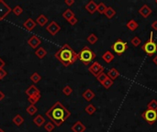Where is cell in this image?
I'll return each instance as SVG.
<instances>
[{
  "instance_id": "6da1fadb",
  "label": "cell",
  "mask_w": 157,
  "mask_h": 132,
  "mask_svg": "<svg viewBox=\"0 0 157 132\" xmlns=\"http://www.w3.org/2000/svg\"><path fill=\"white\" fill-rule=\"evenodd\" d=\"M45 116L54 124L55 127H61L63 123L70 118L71 112L60 101H56L51 108L46 111Z\"/></svg>"
},
{
  "instance_id": "7a4b0ae2",
  "label": "cell",
  "mask_w": 157,
  "mask_h": 132,
  "mask_svg": "<svg viewBox=\"0 0 157 132\" xmlns=\"http://www.w3.org/2000/svg\"><path fill=\"white\" fill-rule=\"evenodd\" d=\"M54 57L64 67H68L78 60V53L74 52L69 44L65 43L55 52Z\"/></svg>"
},
{
  "instance_id": "3957f363",
  "label": "cell",
  "mask_w": 157,
  "mask_h": 132,
  "mask_svg": "<svg viewBox=\"0 0 157 132\" xmlns=\"http://www.w3.org/2000/svg\"><path fill=\"white\" fill-rule=\"evenodd\" d=\"M96 53L88 46H85L78 53V60L85 65H89V63L96 58Z\"/></svg>"
},
{
  "instance_id": "277c9868",
  "label": "cell",
  "mask_w": 157,
  "mask_h": 132,
  "mask_svg": "<svg viewBox=\"0 0 157 132\" xmlns=\"http://www.w3.org/2000/svg\"><path fill=\"white\" fill-rule=\"evenodd\" d=\"M142 50L148 55V56H153L154 53L157 52V43L153 40V31L150 33V39L143 44Z\"/></svg>"
},
{
  "instance_id": "5b68a950",
  "label": "cell",
  "mask_w": 157,
  "mask_h": 132,
  "mask_svg": "<svg viewBox=\"0 0 157 132\" xmlns=\"http://www.w3.org/2000/svg\"><path fill=\"white\" fill-rule=\"evenodd\" d=\"M111 49L113 50V52L116 54L122 55L128 50V43L126 41H123L121 39H118L111 45Z\"/></svg>"
},
{
  "instance_id": "8992f818",
  "label": "cell",
  "mask_w": 157,
  "mask_h": 132,
  "mask_svg": "<svg viewBox=\"0 0 157 132\" xmlns=\"http://www.w3.org/2000/svg\"><path fill=\"white\" fill-rule=\"evenodd\" d=\"M142 118L149 124V125H153L157 121V111L146 109L142 113Z\"/></svg>"
},
{
  "instance_id": "52a82bcc",
  "label": "cell",
  "mask_w": 157,
  "mask_h": 132,
  "mask_svg": "<svg viewBox=\"0 0 157 132\" xmlns=\"http://www.w3.org/2000/svg\"><path fill=\"white\" fill-rule=\"evenodd\" d=\"M10 12H12V8L5 1L0 0V20H4L10 14Z\"/></svg>"
},
{
  "instance_id": "ba28073f",
  "label": "cell",
  "mask_w": 157,
  "mask_h": 132,
  "mask_svg": "<svg viewBox=\"0 0 157 132\" xmlns=\"http://www.w3.org/2000/svg\"><path fill=\"white\" fill-rule=\"evenodd\" d=\"M88 71L90 73H92L94 76L97 77L99 74L104 72V66H102L98 62H94L88 67Z\"/></svg>"
},
{
  "instance_id": "9c48e42d",
  "label": "cell",
  "mask_w": 157,
  "mask_h": 132,
  "mask_svg": "<svg viewBox=\"0 0 157 132\" xmlns=\"http://www.w3.org/2000/svg\"><path fill=\"white\" fill-rule=\"evenodd\" d=\"M46 30L48 33H50L52 36H55L58 32H59L61 30V27H60V25L58 24L56 21L53 20L50 22L48 25H47V27H46Z\"/></svg>"
},
{
  "instance_id": "30bf717a",
  "label": "cell",
  "mask_w": 157,
  "mask_h": 132,
  "mask_svg": "<svg viewBox=\"0 0 157 132\" xmlns=\"http://www.w3.org/2000/svg\"><path fill=\"white\" fill-rule=\"evenodd\" d=\"M138 12H139V14L140 16H143V19H147V18H149V16L152 15L153 10H152V8L149 6L148 5L144 4V5H143L142 6L139 8Z\"/></svg>"
},
{
  "instance_id": "8fae6325",
  "label": "cell",
  "mask_w": 157,
  "mask_h": 132,
  "mask_svg": "<svg viewBox=\"0 0 157 132\" xmlns=\"http://www.w3.org/2000/svg\"><path fill=\"white\" fill-rule=\"evenodd\" d=\"M28 44L32 48V49H34L36 50L40 44H41V39L37 37L36 35H33L31 36L29 39H28Z\"/></svg>"
},
{
  "instance_id": "7c38bea8",
  "label": "cell",
  "mask_w": 157,
  "mask_h": 132,
  "mask_svg": "<svg viewBox=\"0 0 157 132\" xmlns=\"http://www.w3.org/2000/svg\"><path fill=\"white\" fill-rule=\"evenodd\" d=\"M71 130L73 132H85L86 130V127L82 123V121L78 120L71 127Z\"/></svg>"
},
{
  "instance_id": "4fadbf2b",
  "label": "cell",
  "mask_w": 157,
  "mask_h": 132,
  "mask_svg": "<svg viewBox=\"0 0 157 132\" xmlns=\"http://www.w3.org/2000/svg\"><path fill=\"white\" fill-rule=\"evenodd\" d=\"M85 8L89 14H94L96 11H97V4L95 1H93V0H90L85 6Z\"/></svg>"
},
{
  "instance_id": "5bb4252c",
  "label": "cell",
  "mask_w": 157,
  "mask_h": 132,
  "mask_svg": "<svg viewBox=\"0 0 157 132\" xmlns=\"http://www.w3.org/2000/svg\"><path fill=\"white\" fill-rule=\"evenodd\" d=\"M25 94L28 95V97H30V96H32V95H35L37 94H40V91L39 90V88L35 85H31L29 86V88L26 89Z\"/></svg>"
},
{
  "instance_id": "9a60e30c",
  "label": "cell",
  "mask_w": 157,
  "mask_h": 132,
  "mask_svg": "<svg viewBox=\"0 0 157 132\" xmlns=\"http://www.w3.org/2000/svg\"><path fill=\"white\" fill-rule=\"evenodd\" d=\"M82 96H83V98H84L86 101L90 102L91 100H93V99L95 98L96 94L91 89H86V90L84 91V92H83Z\"/></svg>"
},
{
  "instance_id": "2e32d148",
  "label": "cell",
  "mask_w": 157,
  "mask_h": 132,
  "mask_svg": "<svg viewBox=\"0 0 157 132\" xmlns=\"http://www.w3.org/2000/svg\"><path fill=\"white\" fill-rule=\"evenodd\" d=\"M36 21L35 20H33L32 19H28L26 21H25L23 23V27L26 29L28 31H32L33 29H34V28L36 27Z\"/></svg>"
},
{
  "instance_id": "e0dca14e",
  "label": "cell",
  "mask_w": 157,
  "mask_h": 132,
  "mask_svg": "<svg viewBox=\"0 0 157 132\" xmlns=\"http://www.w3.org/2000/svg\"><path fill=\"white\" fill-rule=\"evenodd\" d=\"M107 77L109 78H110L111 80H116L117 79L119 76H120V72L116 69V68H114V67H112V68H110L109 71H107Z\"/></svg>"
},
{
  "instance_id": "ac0fdd59",
  "label": "cell",
  "mask_w": 157,
  "mask_h": 132,
  "mask_svg": "<svg viewBox=\"0 0 157 132\" xmlns=\"http://www.w3.org/2000/svg\"><path fill=\"white\" fill-rule=\"evenodd\" d=\"M102 59H103V61H104L106 63H110V62H113V60L115 59V56H114V54H113L111 52L107 51V52H105L103 53Z\"/></svg>"
},
{
  "instance_id": "d6986e66",
  "label": "cell",
  "mask_w": 157,
  "mask_h": 132,
  "mask_svg": "<svg viewBox=\"0 0 157 132\" xmlns=\"http://www.w3.org/2000/svg\"><path fill=\"white\" fill-rule=\"evenodd\" d=\"M33 123H34L38 128H40L45 124V118H43V116L37 115L36 117L33 118Z\"/></svg>"
},
{
  "instance_id": "ffe728a7",
  "label": "cell",
  "mask_w": 157,
  "mask_h": 132,
  "mask_svg": "<svg viewBox=\"0 0 157 132\" xmlns=\"http://www.w3.org/2000/svg\"><path fill=\"white\" fill-rule=\"evenodd\" d=\"M116 14H117V12H116V10L114 9L112 6H107L105 13H104V15L106 16V18L109 19H113L114 16H116Z\"/></svg>"
},
{
  "instance_id": "44dd1931",
  "label": "cell",
  "mask_w": 157,
  "mask_h": 132,
  "mask_svg": "<svg viewBox=\"0 0 157 132\" xmlns=\"http://www.w3.org/2000/svg\"><path fill=\"white\" fill-rule=\"evenodd\" d=\"M48 18L45 16V15H43V14H40L38 18H37V19H36V23L38 24V25H40V27H44L45 25L48 23Z\"/></svg>"
},
{
  "instance_id": "7402d4cb",
  "label": "cell",
  "mask_w": 157,
  "mask_h": 132,
  "mask_svg": "<svg viewBox=\"0 0 157 132\" xmlns=\"http://www.w3.org/2000/svg\"><path fill=\"white\" fill-rule=\"evenodd\" d=\"M126 27L128 28V29H130V31H135L138 28H139V24L136 20L134 19H130L127 24H126Z\"/></svg>"
},
{
  "instance_id": "603a6c76",
  "label": "cell",
  "mask_w": 157,
  "mask_h": 132,
  "mask_svg": "<svg viewBox=\"0 0 157 132\" xmlns=\"http://www.w3.org/2000/svg\"><path fill=\"white\" fill-rule=\"evenodd\" d=\"M35 55L39 58V59H43V58L47 55V51L43 47H39L36 50Z\"/></svg>"
},
{
  "instance_id": "cb8c5ba5",
  "label": "cell",
  "mask_w": 157,
  "mask_h": 132,
  "mask_svg": "<svg viewBox=\"0 0 157 132\" xmlns=\"http://www.w3.org/2000/svg\"><path fill=\"white\" fill-rule=\"evenodd\" d=\"M12 121H13V123L15 124L17 127H19V126H21L22 124L24 123V118L22 117L21 115L18 114V115H16L15 117L13 118Z\"/></svg>"
},
{
  "instance_id": "d4e9b609",
  "label": "cell",
  "mask_w": 157,
  "mask_h": 132,
  "mask_svg": "<svg viewBox=\"0 0 157 132\" xmlns=\"http://www.w3.org/2000/svg\"><path fill=\"white\" fill-rule=\"evenodd\" d=\"M73 16H74V13L70 9V8H67V9L63 13V18L67 21H69L71 19H73Z\"/></svg>"
},
{
  "instance_id": "484cf974",
  "label": "cell",
  "mask_w": 157,
  "mask_h": 132,
  "mask_svg": "<svg viewBox=\"0 0 157 132\" xmlns=\"http://www.w3.org/2000/svg\"><path fill=\"white\" fill-rule=\"evenodd\" d=\"M85 111L86 114L90 115V116H92L96 113L97 111V107L93 105V104H88L86 107H85Z\"/></svg>"
},
{
  "instance_id": "4316f807",
  "label": "cell",
  "mask_w": 157,
  "mask_h": 132,
  "mask_svg": "<svg viewBox=\"0 0 157 132\" xmlns=\"http://www.w3.org/2000/svg\"><path fill=\"white\" fill-rule=\"evenodd\" d=\"M86 40H87V42L90 43L91 45H94L98 40V37H97V35L95 34V33H91V34H89L88 37L86 38Z\"/></svg>"
},
{
  "instance_id": "83f0119b",
  "label": "cell",
  "mask_w": 157,
  "mask_h": 132,
  "mask_svg": "<svg viewBox=\"0 0 157 132\" xmlns=\"http://www.w3.org/2000/svg\"><path fill=\"white\" fill-rule=\"evenodd\" d=\"M40 97H41V95L40 94H37L35 95H32V96L28 97V101L30 103V105H35V104L39 102Z\"/></svg>"
},
{
  "instance_id": "f1b7e54d",
  "label": "cell",
  "mask_w": 157,
  "mask_h": 132,
  "mask_svg": "<svg viewBox=\"0 0 157 132\" xmlns=\"http://www.w3.org/2000/svg\"><path fill=\"white\" fill-rule=\"evenodd\" d=\"M30 79V81H32L33 82H34V84H38V82L41 80V76L40 75V74L37 72H33L31 74Z\"/></svg>"
},
{
  "instance_id": "f546056e",
  "label": "cell",
  "mask_w": 157,
  "mask_h": 132,
  "mask_svg": "<svg viewBox=\"0 0 157 132\" xmlns=\"http://www.w3.org/2000/svg\"><path fill=\"white\" fill-rule=\"evenodd\" d=\"M38 111V108L34 105H30L27 108H26V112L30 115V116H33L35 115L36 112Z\"/></svg>"
},
{
  "instance_id": "4dcf8cb0",
  "label": "cell",
  "mask_w": 157,
  "mask_h": 132,
  "mask_svg": "<svg viewBox=\"0 0 157 132\" xmlns=\"http://www.w3.org/2000/svg\"><path fill=\"white\" fill-rule=\"evenodd\" d=\"M147 109H151V110H154L157 111V100L155 99H153L150 102L147 104Z\"/></svg>"
},
{
  "instance_id": "1f68e13d",
  "label": "cell",
  "mask_w": 157,
  "mask_h": 132,
  "mask_svg": "<svg viewBox=\"0 0 157 132\" xmlns=\"http://www.w3.org/2000/svg\"><path fill=\"white\" fill-rule=\"evenodd\" d=\"M107 78H109V77H107V74L106 72H101V73L99 74V75L97 77V81L99 82V84H101V85H102L103 82H104Z\"/></svg>"
},
{
  "instance_id": "d6a6232c",
  "label": "cell",
  "mask_w": 157,
  "mask_h": 132,
  "mask_svg": "<svg viewBox=\"0 0 157 132\" xmlns=\"http://www.w3.org/2000/svg\"><path fill=\"white\" fill-rule=\"evenodd\" d=\"M44 128L47 132H53V129L55 128V125L52 121H49L44 125Z\"/></svg>"
},
{
  "instance_id": "836d02e7",
  "label": "cell",
  "mask_w": 157,
  "mask_h": 132,
  "mask_svg": "<svg viewBox=\"0 0 157 132\" xmlns=\"http://www.w3.org/2000/svg\"><path fill=\"white\" fill-rule=\"evenodd\" d=\"M12 12L14 13V15H16V16H20L22 13H23V8L20 6H19V5H17V6H14V8L12 9Z\"/></svg>"
},
{
  "instance_id": "e575fe53",
  "label": "cell",
  "mask_w": 157,
  "mask_h": 132,
  "mask_svg": "<svg viewBox=\"0 0 157 132\" xmlns=\"http://www.w3.org/2000/svg\"><path fill=\"white\" fill-rule=\"evenodd\" d=\"M130 43L133 47H138L140 43H142V40H140V39L138 36H135L130 39Z\"/></svg>"
},
{
  "instance_id": "d590c367",
  "label": "cell",
  "mask_w": 157,
  "mask_h": 132,
  "mask_svg": "<svg viewBox=\"0 0 157 132\" xmlns=\"http://www.w3.org/2000/svg\"><path fill=\"white\" fill-rule=\"evenodd\" d=\"M113 84H114V81L111 80L110 78H107L101 85H102L104 88H106V89H109V88L113 85Z\"/></svg>"
},
{
  "instance_id": "8d00e7d4",
  "label": "cell",
  "mask_w": 157,
  "mask_h": 132,
  "mask_svg": "<svg viewBox=\"0 0 157 132\" xmlns=\"http://www.w3.org/2000/svg\"><path fill=\"white\" fill-rule=\"evenodd\" d=\"M73 93V88L70 86V85H65L63 88V94L66 96H69L71 95Z\"/></svg>"
},
{
  "instance_id": "74e56055",
  "label": "cell",
  "mask_w": 157,
  "mask_h": 132,
  "mask_svg": "<svg viewBox=\"0 0 157 132\" xmlns=\"http://www.w3.org/2000/svg\"><path fill=\"white\" fill-rule=\"evenodd\" d=\"M107 6L104 2H100L98 5H97V11L99 14H104L106 9H107Z\"/></svg>"
},
{
  "instance_id": "f35d334b",
  "label": "cell",
  "mask_w": 157,
  "mask_h": 132,
  "mask_svg": "<svg viewBox=\"0 0 157 132\" xmlns=\"http://www.w3.org/2000/svg\"><path fill=\"white\" fill-rule=\"evenodd\" d=\"M68 22H69V24H70V25H72V26H74V25H76V24H77L78 19H77L76 16H73V19H71Z\"/></svg>"
},
{
  "instance_id": "ab89813d",
  "label": "cell",
  "mask_w": 157,
  "mask_h": 132,
  "mask_svg": "<svg viewBox=\"0 0 157 132\" xmlns=\"http://www.w3.org/2000/svg\"><path fill=\"white\" fill-rule=\"evenodd\" d=\"M6 74H7V72L4 70V68L0 69V80H3L6 76Z\"/></svg>"
},
{
  "instance_id": "60d3db41",
  "label": "cell",
  "mask_w": 157,
  "mask_h": 132,
  "mask_svg": "<svg viewBox=\"0 0 157 132\" xmlns=\"http://www.w3.org/2000/svg\"><path fill=\"white\" fill-rule=\"evenodd\" d=\"M65 5H67L68 6H71L74 4V0H64Z\"/></svg>"
},
{
  "instance_id": "b9f144b4",
  "label": "cell",
  "mask_w": 157,
  "mask_h": 132,
  "mask_svg": "<svg viewBox=\"0 0 157 132\" xmlns=\"http://www.w3.org/2000/svg\"><path fill=\"white\" fill-rule=\"evenodd\" d=\"M151 27H152L153 29H154V30L157 31V20L153 21V23H152V25H151Z\"/></svg>"
},
{
  "instance_id": "7bdbcfd3",
  "label": "cell",
  "mask_w": 157,
  "mask_h": 132,
  "mask_svg": "<svg viewBox=\"0 0 157 132\" xmlns=\"http://www.w3.org/2000/svg\"><path fill=\"white\" fill-rule=\"evenodd\" d=\"M5 65H6V62H5V61L2 59V58H0V69H3Z\"/></svg>"
},
{
  "instance_id": "ee69618b",
  "label": "cell",
  "mask_w": 157,
  "mask_h": 132,
  "mask_svg": "<svg viewBox=\"0 0 157 132\" xmlns=\"http://www.w3.org/2000/svg\"><path fill=\"white\" fill-rule=\"evenodd\" d=\"M5 94L2 92V91H0V101H2V100H4V98H5Z\"/></svg>"
},
{
  "instance_id": "f6af8a7d",
  "label": "cell",
  "mask_w": 157,
  "mask_h": 132,
  "mask_svg": "<svg viewBox=\"0 0 157 132\" xmlns=\"http://www.w3.org/2000/svg\"><path fill=\"white\" fill-rule=\"evenodd\" d=\"M153 63H154V64H156V65H157V55L153 57Z\"/></svg>"
},
{
  "instance_id": "bcb514c9",
  "label": "cell",
  "mask_w": 157,
  "mask_h": 132,
  "mask_svg": "<svg viewBox=\"0 0 157 132\" xmlns=\"http://www.w3.org/2000/svg\"><path fill=\"white\" fill-rule=\"evenodd\" d=\"M0 132H6L3 128H0Z\"/></svg>"
},
{
  "instance_id": "7dc6e473",
  "label": "cell",
  "mask_w": 157,
  "mask_h": 132,
  "mask_svg": "<svg viewBox=\"0 0 157 132\" xmlns=\"http://www.w3.org/2000/svg\"><path fill=\"white\" fill-rule=\"evenodd\" d=\"M155 3H156V4H157V0H156V1H155Z\"/></svg>"
}]
</instances>
